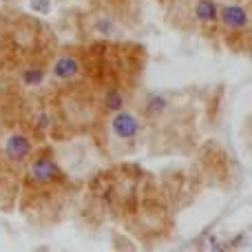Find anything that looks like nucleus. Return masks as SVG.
Instances as JSON below:
<instances>
[{"mask_svg":"<svg viewBox=\"0 0 252 252\" xmlns=\"http://www.w3.org/2000/svg\"><path fill=\"white\" fill-rule=\"evenodd\" d=\"M111 133L120 139V142H133L139 133H142V122L135 113L130 111H115V115L111 118Z\"/></svg>","mask_w":252,"mask_h":252,"instance_id":"obj_1","label":"nucleus"},{"mask_svg":"<svg viewBox=\"0 0 252 252\" xmlns=\"http://www.w3.org/2000/svg\"><path fill=\"white\" fill-rule=\"evenodd\" d=\"M217 20L230 31H244V29H248V25H250L248 9H246L244 4H239V2L223 4V7L219 9V13H217Z\"/></svg>","mask_w":252,"mask_h":252,"instance_id":"obj_2","label":"nucleus"},{"mask_svg":"<svg viewBox=\"0 0 252 252\" xmlns=\"http://www.w3.org/2000/svg\"><path fill=\"white\" fill-rule=\"evenodd\" d=\"M60 175H62L60 166H58L49 155L33 157L29 164V177L38 184H51V182H56Z\"/></svg>","mask_w":252,"mask_h":252,"instance_id":"obj_3","label":"nucleus"},{"mask_svg":"<svg viewBox=\"0 0 252 252\" xmlns=\"http://www.w3.org/2000/svg\"><path fill=\"white\" fill-rule=\"evenodd\" d=\"M31 151H33L31 139L27 137V135H22V133H13V135H9V137L4 139V153H7L9 161L20 164V161L29 159Z\"/></svg>","mask_w":252,"mask_h":252,"instance_id":"obj_4","label":"nucleus"},{"mask_svg":"<svg viewBox=\"0 0 252 252\" xmlns=\"http://www.w3.org/2000/svg\"><path fill=\"white\" fill-rule=\"evenodd\" d=\"M51 75L56 80H73L80 75V60L75 56H60L51 66Z\"/></svg>","mask_w":252,"mask_h":252,"instance_id":"obj_5","label":"nucleus"},{"mask_svg":"<svg viewBox=\"0 0 252 252\" xmlns=\"http://www.w3.org/2000/svg\"><path fill=\"white\" fill-rule=\"evenodd\" d=\"M192 13H195V18L201 25H215L217 22V13H219V4H217V0H195Z\"/></svg>","mask_w":252,"mask_h":252,"instance_id":"obj_6","label":"nucleus"},{"mask_svg":"<svg viewBox=\"0 0 252 252\" xmlns=\"http://www.w3.org/2000/svg\"><path fill=\"white\" fill-rule=\"evenodd\" d=\"M124 102H126V97L120 89H109V91L104 93L102 106H104V111H109V113H115V111L124 109Z\"/></svg>","mask_w":252,"mask_h":252,"instance_id":"obj_7","label":"nucleus"},{"mask_svg":"<svg viewBox=\"0 0 252 252\" xmlns=\"http://www.w3.org/2000/svg\"><path fill=\"white\" fill-rule=\"evenodd\" d=\"M20 80L25 87H40L44 82V69L42 66H27V69H22Z\"/></svg>","mask_w":252,"mask_h":252,"instance_id":"obj_8","label":"nucleus"},{"mask_svg":"<svg viewBox=\"0 0 252 252\" xmlns=\"http://www.w3.org/2000/svg\"><path fill=\"white\" fill-rule=\"evenodd\" d=\"M166 106H168V102H166L164 95H159V93H153V95H148V100H146V111H148L151 115L164 113Z\"/></svg>","mask_w":252,"mask_h":252,"instance_id":"obj_9","label":"nucleus"},{"mask_svg":"<svg viewBox=\"0 0 252 252\" xmlns=\"http://www.w3.org/2000/svg\"><path fill=\"white\" fill-rule=\"evenodd\" d=\"M31 9L40 13H49L51 11V2L49 0H31Z\"/></svg>","mask_w":252,"mask_h":252,"instance_id":"obj_10","label":"nucleus"}]
</instances>
